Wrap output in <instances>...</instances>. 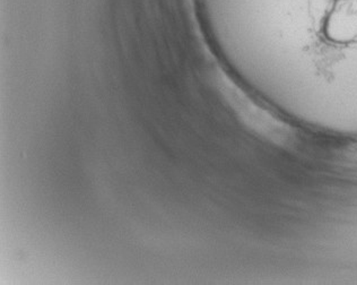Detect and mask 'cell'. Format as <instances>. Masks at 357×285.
<instances>
[{
  "mask_svg": "<svg viewBox=\"0 0 357 285\" xmlns=\"http://www.w3.org/2000/svg\"><path fill=\"white\" fill-rule=\"evenodd\" d=\"M223 15L275 80L357 105V0H225Z\"/></svg>",
  "mask_w": 357,
  "mask_h": 285,
  "instance_id": "1",
  "label": "cell"
}]
</instances>
